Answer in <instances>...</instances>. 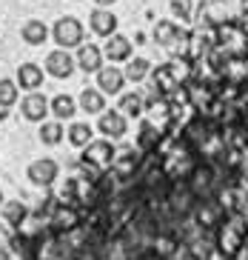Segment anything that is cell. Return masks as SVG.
I'll return each instance as SVG.
<instances>
[{"label": "cell", "instance_id": "22", "mask_svg": "<svg viewBox=\"0 0 248 260\" xmlns=\"http://www.w3.org/2000/svg\"><path fill=\"white\" fill-rule=\"evenodd\" d=\"M52 112L63 120V117H72V115H75L77 106H75V100L68 98V94H57V98L52 100Z\"/></svg>", "mask_w": 248, "mask_h": 260}, {"label": "cell", "instance_id": "5", "mask_svg": "<svg viewBox=\"0 0 248 260\" xmlns=\"http://www.w3.org/2000/svg\"><path fill=\"white\" fill-rule=\"evenodd\" d=\"M223 217H226V212H223V206L214 203V200H203V203L197 206V220H200L203 229H220V226H223Z\"/></svg>", "mask_w": 248, "mask_h": 260}, {"label": "cell", "instance_id": "2", "mask_svg": "<svg viewBox=\"0 0 248 260\" xmlns=\"http://www.w3.org/2000/svg\"><path fill=\"white\" fill-rule=\"evenodd\" d=\"M114 157H117V152H114L112 140H91L89 146H86V152H83V166L89 169H105L112 166Z\"/></svg>", "mask_w": 248, "mask_h": 260}, {"label": "cell", "instance_id": "1", "mask_svg": "<svg viewBox=\"0 0 248 260\" xmlns=\"http://www.w3.org/2000/svg\"><path fill=\"white\" fill-rule=\"evenodd\" d=\"M245 237H248V217H228L223 220L217 232V249L226 257H234L237 252L245 249Z\"/></svg>", "mask_w": 248, "mask_h": 260}, {"label": "cell", "instance_id": "6", "mask_svg": "<svg viewBox=\"0 0 248 260\" xmlns=\"http://www.w3.org/2000/svg\"><path fill=\"white\" fill-rule=\"evenodd\" d=\"M46 72H49L52 77H68L72 72H75V60H72V54H68L66 49L52 52L49 57H46Z\"/></svg>", "mask_w": 248, "mask_h": 260}, {"label": "cell", "instance_id": "12", "mask_svg": "<svg viewBox=\"0 0 248 260\" xmlns=\"http://www.w3.org/2000/svg\"><path fill=\"white\" fill-rule=\"evenodd\" d=\"M100 132L109 135V138H123L126 135V117L120 112H105L100 117Z\"/></svg>", "mask_w": 248, "mask_h": 260}, {"label": "cell", "instance_id": "7", "mask_svg": "<svg viewBox=\"0 0 248 260\" xmlns=\"http://www.w3.org/2000/svg\"><path fill=\"white\" fill-rule=\"evenodd\" d=\"M91 23V31L94 35H100V38H112V35H117V17L109 12V9H94L89 17Z\"/></svg>", "mask_w": 248, "mask_h": 260}, {"label": "cell", "instance_id": "14", "mask_svg": "<svg viewBox=\"0 0 248 260\" xmlns=\"http://www.w3.org/2000/svg\"><path fill=\"white\" fill-rule=\"evenodd\" d=\"M228 23V9L223 0H208L205 3V26L211 29H220V26Z\"/></svg>", "mask_w": 248, "mask_h": 260}, {"label": "cell", "instance_id": "32", "mask_svg": "<svg viewBox=\"0 0 248 260\" xmlns=\"http://www.w3.org/2000/svg\"><path fill=\"white\" fill-rule=\"evenodd\" d=\"M242 26V31H245V38H248V20H245V23H240Z\"/></svg>", "mask_w": 248, "mask_h": 260}, {"label": "cell", "instance_id": "16", "mask_svg": "<svg viewBox=\"0 0 248 260\" xmlns=\"http://www.w3.org/2000/svg\"><path fill=\"white\" fill-rule=\"evenodd\" d=\"M154 86L163 92V98H165V94H177L183 89V86L174 80V75H171L168 66H157V69H154Z\"/></svg>", "mask_w": 248, "mask_h": 260}, {"label": "cell", "instance_id": "31", "mask_svg": "<svg viewBox=\"0 0 248 260\" xmlns=\"http://www.w3.org/2000/svg\"><path fill=\"white\" fill-rule=\"evenodd\" d=\"M94 3H97V6H112L114 0H94Z\"/></svg>", "mask_w": 248, "mask_h": 260}, {"label": "cell", "instance_id": "29", "mask_svg": "<svg viewBox=\"0 0 248 260\" xmlns=\"http://www.w3.org/2000/svg\"><path fill=\"white\" fill-rule=\"evenodd\" d=\"M171 6H174V12H177L180 17H188V3L186 0H174Z\"/></svg>", "mask_w": 248, "mask_h": 260}, {"label": "cell", "instance_id": "24", "mask_svg": "<svg viewBox=\"0 0 248 260\" xmlns=\"http://www.w3.org/2000/svg\"><path fill=\"white\" fill-rule=\"evenodd\" d=\"M63 135H66V132H63V126H60V123H43V126H40V140H43L46 146L60 143V140H63Z\"/></svg>", "mask_w": 248, "mask_h": 260}, {"label": "cell", "instance_id": "25", "mask_svg": "<svg viewBox=\"0 0 248 260\" xmlns=\"http://www.w3.org/2000/svg\"><path fill=\"white\" fill-rule=\"evenodd\" d=\"M3 214H6V220L12 226H20L23 217H26V206H23L20 200H9V203H3Z\"/></svg>", "mask_w": 248, "mask_h": 260}, {"label": "cell", "instance_id": "21", "mask_svg": "<svg viewBox=\"0 0 248 260\" xmlns=\"http://www.w3.org/2000/svg\"><path fill=\"white\" fill-rule=\"evenodd\" d=\"M66 135H68V140H72V143H75V146H83V149L91 143V126H89V123H75V126L66 132Z\"/></svg>", "mask_w": 248, "mask_h": 260}, {"label": "cell", "instance_id": "34", "mask_svg": "<svg viewBox=\"0 0 248 260\" xmlns=\"http://www.w3.org/2000/svg\"><path fill=\"white\" fill-rule=\"evenodd\" d=\"M245 132H248V120H245Z\"/></svg>", "mask_w": 248, "mask_h": 260}, {"label": "cell", "instance_id": "28", "mask_svg": "<svg viewBox=\"0 0 248 260\" xmlns=\"http://www.w3.org/2000/svg\"><path fill=\"white\" fill-rule=\"evenodd\" d=\"M54 223H57L60 229H72V226L77 223V214L72 212V209H60V212H57V217H54Z\"/></svg>", "mask_w": 248, "mask_h": 260}, {"label": "cell", "instance_id": "11", "mask_svg": "<svg viewBox=\"0 0 248 260\" xmlns=\"http://www.w3.org/2000/svg\"><path fill=\"white\" fill-rule=\"evenodd\" d=\"M17 83H20V89H38V86L43 83V69L34 66V63L17 66Z\"/></svg>", "mask_w": 248, "mask_h": 260}, {"label": "cell", "instance_id": "23", "mask_svg": "<svg viewBox=\"0 0 248 260\" xmlns=\"http://www.w3.org/2000/svg\"><path fill=\"white\" fill-rule=\"evenodd\" d=\"M151 72V66H149V60H143V57H134V60H128V66H126V72L123 75L128 77V80H143L146 75Z\"/></svg>", "mask_w": 248, "mask_h": 260}, {"label": "cell", "instance_id": "3", "mask_svg": "<svg viewBox=\"0 0 248 260\" xmlns=\"http://www.w3.org/2000/svg\"><path fill=\"white\" fill-rule=\"evenodd\" d=\"M54 43L60 49H72V46H83V26L77 17H60L54 26Z\"/></svg>", "mask_w": 248, "mask_h": 260}, {"label": "cell", "instance_id": "8", "mask_svg": "<svg viewBox=\"0 0 248 260\" xmlns=\"http://www.w3.org/2000/svg\"><path fill=\"white\" fill-rule=\"evenodd\" d=\"M123 83H126V75H123L117 66H103V69L97 72V89L105 94H117L123 89Z\"/></svg>", "mask_w": 248, "mask_h": 260}, {"label": "cell", "instance_id": "13", "mask_svg": "<svg viewBox=\"0 0 248 260\" xmlns=\"http://www.w3.org/2000/svg\"><path fill=\"white\" fill-rule=\"evenodd\" d=\"M128 54H131V43H128V38H123V35H112L109 43H105V57L117 63V60H128Z\"/></svg>", "mask_w": 248, "mask_h": 260}, {"label": "cell", "instance_id": "18", "mask_svg": "<svg viewBox=\"0 0 248 260\" xmlns=\"http://www.w3.org/2000/svg\"><path fill=\"white\" fill-rule=\"evenodd\" d=\"M180 35V26L174 23V20H160L157 26H154V40H157L160 46H171V40Z\"/></svg>", "mask_w": 248, "mask_h": 260}, {"label": "cell", "instance_id": "26", "mask_svg": "<svg viewBox=\"0 0 248 260\" xmlns=\"http://www.w3.org/2000/svg\"><path fill=\"white\" fill-rule=\"evenodd\" d=\"M17 100V83L15 80H0V106H12Z\"/></svg>", "mask_w": 248, "mask_h": 260}, {"label": "cell", "instance_id": "27", "mask_svg": "<svg viewBox=\"0 0 248 260\" xmlns=\"http://www.w3.org/2000/svg\"><path fill=\"white\" fill-rule=\"evenodd\" d=\"M160 140V132L149 123H143V129H140V149H151V146H157Z\"/></svg>", "mask_w": 248, "mask_h": 260}, {"label": "cell", "instance_id": "19", "mask_svg": "<svg viewBox=\"0 0 248 260\" xmlns=\"http://www.w3.org/2000/svg\"><path fill=\"white\" fill-rule=\"evenodd\" d=\"M146 112V103H143V94H123L120 100V115L123 117H140Z\"/></svg>", "mask_w": 248, "mask_h": 260}, {"label": "cell", "instance_id": "17", "mask_svg": "<svg viewBox=\"0 0 248 260\" xmlns=\"http://www.w3.org/2000/svg\"><path fill=\"white\" fill-rule=\"evenodd\" d=\"M114 175L117 177H128L131 172L137 169V152L134 149H126V152H120L117 157H114Z\"/></svg>", "mask_w": 248, "mask_h": 260}, {"label": "cell", "instance_id": "9", "mask_svg": "<svg viewBox=\"0 0 248 260\" xmlns=\"http://www.w3.org/2000/svg\"><path fill=\"white\" fill-rule=\"evenodd\" d=\"M49 109H52V103L43 98V94H38V92H31L29 98L23 100V106H20V112H23V117L26 120H43L46 115H49Z\"/></svg>", "mask_w": 248, "mask_h": 260}, {"label": "cell", "instance_id": "20", "mask_svg": "<svg viewBox=\"0 0 248 260\" xmlns=\"http://www.w3.org/2000/svg\"><path fill=\"white\" fill-rule=\"evenodd\" d=\"M103 92H97V89H83L80 94V106L83 112H89V115H94V112H103Z\"/></svg>", "mask_w": 248, "mask_h": 260}, {"label": "cell", "instance_id": "4", "mask_svg": "<svg viewBox=\"0 0 248 260\" xmlns=\"http://www.w3.org/2000/svg\"><path fill=\"white\" fill-rule=\"evenodd\" d=\"M57 163L52 160V157H43V160H34L29 166V180L38 186H52L54 180H57Z\"/></svg>", "mask_w": 248, "mask_h": 260}, {"label": "cell", "instance_id": "33", "mask_svg": "<svg viewBox=\"0 0 248 260\" xmlns=\"http://www.w3.org/2000/svg\"><path fill=\"white\" fill-rule=\"evenodd\" d=\"M0 206H3V191H0Z\"/></svg>", "mask_w": 248, "mask_h": 260}, {"label": "cell", "instance_id": "15", "mask_svg": "<svg viewBox=\"0 0 248 260\" xmlns=\"http://www.w3.org/2000/svg\"><path fill=\"white\" fill-rule=\"evenodd\" d=\"M23 40L29 43V46H40V43H46V38H49V29H46L43 20H26L20 29Z\"/></svg>", "mask_w": 248, "mask_h": 260}, {"label": "cell", "instance_id": "30", "mask_svg": "<svg viewBox=\"0 0 248 260\" xmlns=\"http://www.w3.org/2000/svg\"><path fill=\"white\" fill-rule=\"evenodd\" d=\"M9 240H12V237H9V232L0 226V246H9Z\"/></svg>", "mask_w": 248, "mask_h": 260}, {"label": "cell", "instance_id": "10", "mask_svg": "<svg viewBox=\"0 0 248 260\" xmlns=\"http://www.w3.org/2000/svg\"><path fill=\"white\" fill-rule=\"evenodd\" d=\"M77 66L83 72H100L103 69V52L94 43H83L80 52H77Z\"/></svg>", "mask_w": 248, "mask_h": 260}]
</instances>
